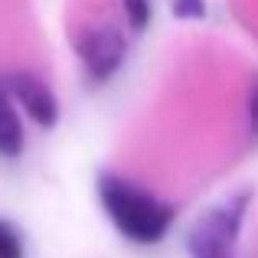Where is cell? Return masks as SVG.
Segmentation results:
<instances>
[{
  "mask_svg": "<svg viewBox=\"0 0 258 258\" xmlns=\"http://www.w3.org/2000/svg\"><path fill=\"white\" fill-rule=\"evenodd\" d=\"M98 200L108 219L114 222L124 239L138 242V245H154L160 242L173 226V206L157 200L154 193L127 183L118 173H101L98 176Z\"/></svg>",
  "mask_w": 258,
  "mask_h": 258,
  "instance_id": "6da1fadb",
  "label": "cell"
},
{
  "mask_svg": "<svg viewBox=\"0 0 258 258\" xmlns=\"http://www.w3.org/2000/svg\"><path fill=\"white\" fill-rule=\"evenodd\" d=\"M248 196L252 193H239L235 200L209 209L206 216H200L193 222V229L186 235L189 258H232V245L239 239L242 216L248 209Z\"/></svg>",
  "mask_w": 258,
  "mask_h": 258,
  "instance_id": "7a4b0ae2",
  "label": "cell"
},
{
  "mask_svg": "<svg viewBox=\"0 0 258 258\" xmlns=\"http://www.w3.org/2000/svg\"><path fill=\"white\" fill-rule=\"evenodd\" d=\"M76 52H79V59H82L88 79L105 82V79H111L114 72L121 69L127 43H124V36H121L114 26H95V30H88V33L79 36Z\"/></svg>",
  "mask_w": 258,
  "mask_h": 258,
  "instance_id": "3957f363",
  "label": "cell"
},
{
  "mask_svg": "<svg viewBox=\"0 0 258 258\" xmlns=\"http://www.w3.org/2000/svg\"><path fill=\"white\" fill-rule=\"evenodd\" d=\"M4 85L10 92V98L33 118V124L52 127L59 121V101L52 95V88L39 76H33V72H13V76H7Z\"/></svg>",
  "mask_w": 258,
  "mask_h": 258,
  "instance_id": "277c9868",
  "label": "cell"
},
{
  "mask_svg": "<svg viewBox=\"0 0 258 258\" xmlns=\"http://www.w3.org/2000/svg\"><path fill=\"white\" fill-rule=\"evenodd\" d=\"M23 124H20V114L13 108V98L7 92V85H0V154L4 157H17L23 151Z\"/></svg>",
  "mask_w": 258,
  "mask_h": 258,
  "instance_id": "5b68a950",
  "label": "cell"
},
{
  "mask_svg": "<svg viewBox=\"0 0 258 258\" xmlns=\"http://www.w3.org/2000/svg\"><path fill=\"white\" fill-rule=\"evenodd\" d=\"M121 10H124L127 23H131V30H147V23H151L154 17V4L151 0H121Z\"/></svg>",
  "mask_w": 258,
  "mask_h": 258,
  "instance_id": "8992f818",
  "label": "cell"
},
{
  "mask_svg": "<svg viewBox=\"0 0 258 258\" xmlns=\"http://www.w3.org/2000/svg\"><path fill=\"white\" fill-rule=\"evenodd\" d=\"M0 258H23V242L4 219H0Z\"/></svg>",
  "mask_w": 258,
  "mask_h": 258,
  "instance_id": "52a82bcc",
  "label": "cell"
},
{
  "mask_svg": "<svg viewBox=\"0 0 258 258\" xmlns=\"http://www.w3.org/2000/svg\"><path fill=\"white\" fill-rule=\"evenodd\" d=\"M170 10L176 20H203L206 17V0H170Z\"/></svg>",
  "mask_w": 258,
  "mask_h": 258,
  "instance_id": "ba28073f",
  "label": "cell"
},
{
  "mask_svg": "<svg viewBox=\"0 0 258 258\" xmlns=\"http://www.w3.org/2000/svg\"><path fill=\"white\" fill-rule=\"evenodd\" d=\"M248 124H252V131L258 134V79H255L252 92H248Z\"/></svg>",
  "mask_w": 258,
  "mask_h": 258,
  "instance_id": "9c48e42d",
  "label": "cell"
}]
</instances>
